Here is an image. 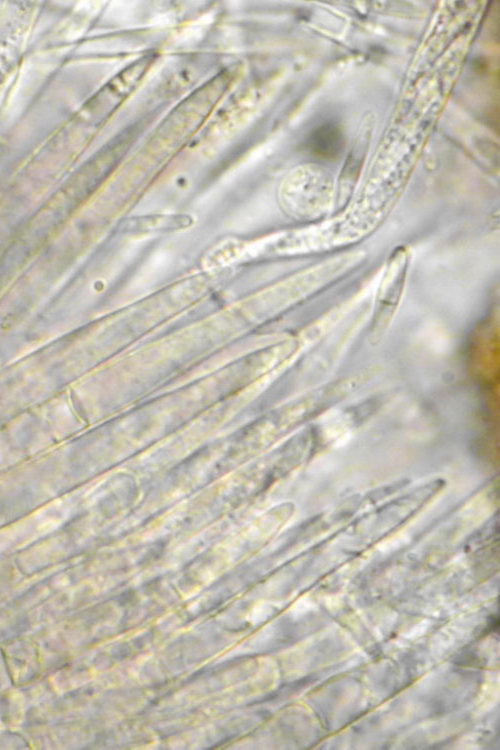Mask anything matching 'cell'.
<instances>
[{
	"label": "cell",
	"instance_id": "1",
	"mask_svg": "<svg viewBox=\"0 0 500 750\" xmlns=\"http://www.w3.org/2000/svg\"><path fill=\"white\" fill-rule=\"evenodd\" d=\"M406 269L407 256L404 251H399L391 260L383 280L382 289L379 292L378 308L375 311V319L371 328L374 336L383 332L392 318L401 296Z\"/></svg>",
	"mask_w": 500,
	"mask_h": 750
},
{
	"label": "cell",
	"instance_id": "2",
	"mask_svg": "<svg viewBox=\"0 0 500 750\" xmlns=\"http://www.w3.org/2000/svg\"><path fill=\"white\" fill-rule=\"evenodd\" d=\"M307 144L313 155L326 160L335 159L344 148V135L335 123L326 122L312 131Z\"/></svg>",
	"mask_w": 500,
	"mask_h": 750
}]
</instances>
